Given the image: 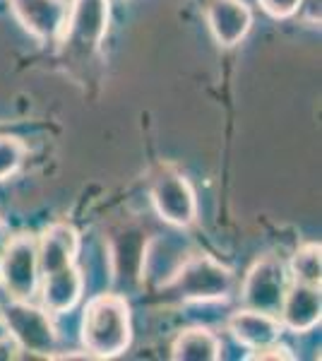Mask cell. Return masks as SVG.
I'll list each match as a JSON object with an SVG mask.
<instances>
[{
  "label": "cell",
  "instance_id": "1",
  "mask_svg": "<svg viewBox=\"0 0 322 361\" xmlns=\"http://www.w3.org/2000/svg\"><path fill=\"white\" fill-rule=\"evenodd\" d=\"M82 342L94 359H113L132 342L130 306L118 294H99L87 304Z\"/></svg>",
  "mask_w": 322,
  "mask_h": 361
},
{
  "label": "cell",
  "instance_id": "2",
  "mask_svg": "<svg viewBox=\"0 0 322 361\" xmlns=\"http://www.w3.org/2000/svg\"><path fill=\"white\" fill-rule=\"evenodd\" d=\"M163 287L183 301H219L231 294L233 272L212 255H192L175 267Z\"/></svg>",
  "mask_w": 322,
  "mask_h": 361
},
{
  "label": "cell",
  "instance_id": "3",
  "mask_svg": "<svg viewBox=\"0 0 322 361\" xmlns=\"http://www.w3.org/2000/svg\"><path fill=\"white\" fill-rule=\"evenodd\" d=\"M109 0H75L61 34L63 54L70 61L89 63L109 32Z\"/></svg>",
  "mask_w": 322,
  "mask_h": 361
},
{
  "label": "cell",
  "instance_id": "4",
  "mask_svg": "<svg viewBox=\"0 0 322 361\" xmlns=\"http://www.w3.org/2000/svg\"><path fill=\"white\" fill-rule=\"evenodd\" d=\"M0 318L10 337L20 345L22 352H32L37 357H49L56 352L58 335L49 318V311L32 306V301L10 299L5 294V301L0 304Z\"/></svg>",
  "mask_w": 322,
  "mask_h": 361
},
{
  "label": "cell",
  "instance_id": "5",
  "mask_svg": "<svg viewBox=\"0 0 322 361\" xmlns=\"http://www.w3.org/2000/svg\"><path fill=\"white\" fill-rule=\"evenodd\" d=\"M37 241L29 234L8 238L0 253V282L10 299L32 301L39 289Z\"/></svg>",
  "mask_w": 322,
  "mask_h": 361
},
{
  "label": "cell",
  "instance_id": "6",
  "mask_svg": "<svg viewBox=\"0 0 322 361\" xmlns=\"http://www.w3.org/2000/svg\"><path fill=\"white\" fill-rule=\"evenodd\" d=\"M289 287V275L282 260L265 255V258L255 260L253 267L248 270L241 289L243 308L250 311H262L269 316L279 318V308H282V299Z\"/></svg>",
  "mask_w": 322,
  "mask_h": 361
},
{
  "label": "cell",
  "instance_id": "7",
  "mask_svg": "<svg viewBox=\"0 0 322 361\" xmlns=\"http://www.w3.org/2000/svg\"><path fill=\"white\" fill-rule=\"evenodd\" d=\"M151 202L156 214L171 226L185 229L195 224L197 219V200L195 190L188 183V178L175 171H161L151 185Z\"/></svg>",
  "mask_w": 322,
  "mask_h": 361
},
{
  "label": "cell",
  "instance_id": "8",
  "mask_svg": "<svg viewBox=\"0 0 322 361\" xmlns=\"http://www.w3.org/2000/svg\"><path fill=\"white\" fill-rule=\"evenodd\" d=\"M10 8L32 37L41 42H61L70 13L68 0H10Z\"/></svg>",
  "mask_w": 322,
  "mask_h": 361
},
{
  "label": "cell",
  "instance_id": "9",
  "mask_svg": "<svg viewBox=\"0 0 322 361\" xmlns=\"http://www.w3.org/2000/svg\"><path fill=\"white\" fill-rule=\"evenodd\" d=\"M207 25L224 49L241 44L253 27V13L243 0H207Z\"/></svg>",
  "mask_w": 322,
  "mask_h": 361
},
{
  "label": "cell",
  "instance_id": "10",
  "mask_svg": "<svg viewBox=\"0 0 322 361\" xmlns=\"http://www.w3.org/2000/svg\"><path fill=\"white\" fill-rule=\"evenodd\" d=\"M322 316V301H320V287L294 282L286 287V294L279 308L282 325L291 333H308L320 323Z\"/></svg>",
  "mask_w": 322,
  "mask_h": 361
},
{
  "label": "cell",
  "instance_id": "11",
  "mask_svg": "<svg viewBox=\"0 0 322 361\" xmlns=\"http://www.w3.org/2000/svg\"><path fill=\"white\" fill-rule=\"evenodd\" d=\"M80 250V234L70 224H51L37 241L39 275H51L75 265Z\"/></svg>",
  "mask_w": 322,
  "mask_h": 361
},
{
  "label": "cell",
  "instance_id": "12",
  "mask_svg": "<svg viewBox=\"0 0 322 361\" xmlns=\"http://www.w3.org/2000/svg\"><path fill=\"white\" fill-rule=\"evenodd\" d=\"M228 330H231V335L236 337L243 347L262 349L267 345L279 342V337L284 333V325L277 316L243 308V311H238L231 316V320H228Z\"/></svg>",
  "mask_w": 322,
  "mask_h": 361
},
{
  "label": "cell",
  "instance_id": "13",
  "mask_svg": "<svg viewBox=\"0 0 322 361\" xmlns=\"http://www.w3.org/2000/svg\"><path fill=\"white\" fill-rule=\"evenodd\" d=\"M41 301L44 311L49 313H66L80 301L82 289H85V277L75 265H68L51 275H41Z\"/></svg>",
  "mask_w": 322,
  "mask_h": 361
},
{
  "label": "cell",
  "instance_id": "14",
  "mask_svg": "<svg viewBox=\"0 0 322 361\" xmlns=\"http://www.w3.org/2000/svg\"><path fill=\"white\" fill-rule=\"evenodd\" d=\"M221 357V345L207 328H188L173 340L171 359L175 361H216Z\"/></svg>",
  "mask_w": 322,
  "mask_h": 361
},
{
  "label": "cell",
  "instance_id": "15",
  "mask_svg": "<svg viewBox=\"0 0 322 361\" xmlns=\"http://www.w3.org/2000/svg\"><path fill=\"white\" fill-rule=\"evenodd\" d=\"M320 243H306L303 248H298L291 258V277L294 282L310 284V287H320V272H322V260H320Z\"/></svg>",
  "mask_w": 322,
  "mask_h": 361
},
{
  "label": "cell",
  "instance_id": "16",
  "mask_svg": "<svg viewBox=\"0 0 322 361\" xmlns=\"http://www.w3.org/2000/svg\"><path fill=\"white\" fill-rule=\"evenodd\" d=\"M27 157V147L20 137L0 135V180L15 176Z\"/></svg>",
  "mask_w": 322,
  "mask_h": 361
},
{
  "label": "cell",
  "instance_id": "17",
  "mask_svg": "<svg viewBox=\"0 0 322 361\" xmlns=\"http://www.w3.org/2000/svg\"><path fill=\"white\" fill-rule=\"evenodd\" d=\"M257 3L274 20H289L303 8V0H257Z\"/></svg>",
  "mask_w": 322,
  "mask_h": 361
},
{
  "label": "cell",
  "instance_id": "18",
  "mask_svg": "<svg viewBox=\"0 0 322 361\" xmlns=\"http://www.w3.org/2000/svg\"><path fill=\"white\" fill-rule=\"evenodd\" d=\"M20 345L13 340V337H0V359L3 361H10V359H20Z\"/></svg>",
  "mask_w": 322,
  "mask_h": 361
},
{
  "label": "cell",
  "instance_id": "19",
  "mask_svg": "<svg viewBox=\"0 0 322 361\" xmlns=\"http://www.w3.org/2000/svg\"><path fill=\"white\" fill-rule=\"evenodd\" d=\"M8 231H5V224L0 222V253H3V248H5V243H8Z\"/></svg>",
  "mask_w": 322,
  "mask_h": 361
}]
</instances>
